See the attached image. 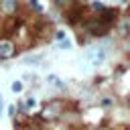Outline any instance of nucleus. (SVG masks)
<instances>
[{"instance_id": "obj_1", "label": "nucleus", "mask_w": 130, "mask_h": 130, "mask_svg": "<svg viewBox=\"0 0 130 130\" xmlns=\"http://www.w3.org/2000/svg\"><path fill=\"white\" fill-rule=\"evenodd\" d=\"M85 57H87L93 65H100V63L104 61V57H106V51H104L102 47H93V49H89V51L85 53Z\"/></svg>"}, {"instance_id": "obj_2", "label": "nucleus", "mask_w": 130, "mask_h": 130, "mask_svg": "<svg viewBox=\"0 0 130 130\" xmlns=\"http://www.w3.org/2000/svg\"><path fill=\"white\" fill-rule=\"evenodd\" d=\"M14 55V45L10 41H0V59H8Z\"/></svg>"}, {"instance_id": "obj_3", "label": "nucleus", "mask_w": 130, "mask_h": 130, "mask_svg": "<svg viewBox=\"0 0 130 130\" xmlns=\"http://www.w3.org/2000/svg\"><path fill=\"white\" fill-rule=\"evenodd\" d=\"M16 8V0H2V10L4 12H12Z\"/></svg>"}, {"instance_id": "obj_4", "label": "nucleus", "mask_w": 130, "mask_h": 130, "mask_svg": "<svg viewBox=\"0 0 130 130\" xmlns=\"http://www.w3.org/2000/svg\"><path fill=\"white\" fill-rule=\"evenodd\" d=\"M47 81H49L51 85H55V87H63V83H61V79H59L57 75H51V77H49Z\"/></svg>"}, {"instance_id": "obj_5", "label": "nucleus", "mask_w": 130, "mask_h": 130, "mask_svg": "<svg viewBox=\"0 0 130 130\" xmlns=\"http://www.w3.org/2000/svg\"><path fill=\"white\" fill-rule=\"evenodd\" d=\"M10 89H12L14 93H20V91H22V83H20V81H12V85H10Z\"/></svg>"}, {"instance_id": "obj_6", "label": "nucleus", "mask_w": 130, "mask_h": 130, "mask_svg": "<svg viewBox=\"0 0 130 130\" xmlns=\"http://www.w3.org/2000/svg\"><path fill=\"white\" fill-rule=\"evenodd\" d=\"M59 49H71V43L69 41H61L59 43Z\"/></svg>"}, {"instance_id": "obj_7", "label": "nucleus", "mask_w": 130, "mask_h": 130, "mask_svg": "<svg viewBox=\"0 0 130 130\" xmlns=\"http://www.w3.org/2000/svg\"><path fill=\"white\" fill-rule=\"evenodd\" d=\"M35 106H37V100L28 98V100H26V108H35Z\"/></svg>"}, {"instance_id": "obj_8", "label": "nucleus", "mask_w": 130, "mask_h": 130, "mask_svg": "<svg viewBox=\"0 0 130 130\" xmlns=\"http://www.w3.org/2000/svg\"><path fill=\"white\" fill-rule=\"evenodd\" d=\"M4 114V100H2V93H0V116Z\"/></svg>"}, {"instance_id": "obj_9", "label": "nucleus", "mask_w": 130, "mask_h": 130, "mask_svg": "<svg viewBox=\"0 0 130 130\" xmlns=\"http://www.w3.org/2000/svg\"><path fill=\"white\" fill-rule=\"evenodd\" d=\"M57 39L63 41V39H65V32H63V30H57Z\"/></svg>"}, {"instance_id": "obj_10", "label": "nucleus", "mask_w": 130, "mask_h": 130, "mask_svg": "<svg viewBox=\"0 0 130 130\" xmlns=\"http://www.w3.org/2000/svg\"><path fill=\"white\" fill-rule=\"evenodd\" d=\"M30 6H35L37 10H41V6H39V2H37V0H30Z\"/></svg>"}, {"instance_id": "obj_11", "label": "nucleus", "mask_w": 130, "mask_h": 130, "mask_svg": "<svg viewBox=\"0 0 130 130\" xmlns=\"http://www.w3.org/2000/svg\"><path fill=\"white\" fill-rule=\"evenodd\" d=\"M122 2H128V0H122Z\"/></svg>"}]
</instances>
